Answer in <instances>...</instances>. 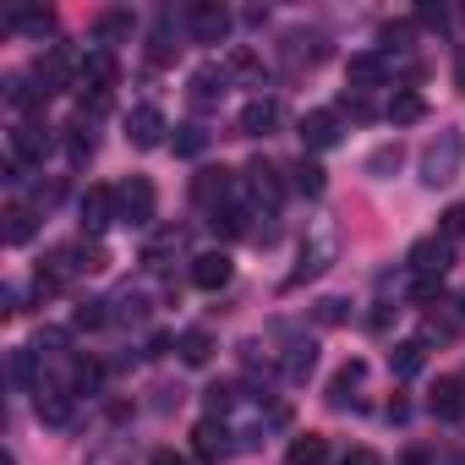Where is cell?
Masks as SVG:
<instances>
[{"label":"cell","instance_id":"obj_1","mask_svg":"<svg viewBox=\"0 0 465 465\" xmlns=\"http://www.w3.org/2000/svg\"><path fill=\"white\" fill-rule=\"evenodd\" d=\"M460 159H465V137H460V132H443V137H438V143L421 153V181H427V186H443V181H454Z\"/></svg>","mask_w":465,"mask_h":465},{"label":"cell","instance_id":"obj_2","mask_svg":"<svg viewBox=\"0 0 465 465\" xmlns=\"http://www.w3.org/2000/svg\"><path fill=\"white\" fill-rule=\"evenodd\" d=\"M153 203H159V197H153V181H148V175H132V181L115 186V208H121L126 224H148V219H153Z\"/></svg>","mask_w":465,"mask_h":465},{"label":"cell","instance_id":"obj_3","mask_svg":"<svg viewBox=\"0 0 465 465\" xmlns=\"http://www.w3.org/2000/svg\"><path fill=\"white\" fill-rule=\"evenodd\" d=\"M186 23H192V39H197V45H224V34H230V12H224V6H213V0L192 6V12H186Z\"/></svg>","mask_w":465,"mask_h":465},{"label":"cell","instance_id":"obj_4","mask_svg":"<svg viewBox=\"0 0 465 465\" xmlns=\"http://www.w3.org/2000/svg\"><path fill=\"white\" fill-rule=\"evenodd\" d=\"M126 137H132V148H159L164 143V115L153 104H137L126 115Z\"/></svg>","mask_w":465,"mask_h":465},{"label":"cell","instance_id":"obj_5","mask_svg":"<svg viewBox=\"0 0 465 465\" xmlns=\"http://www.w3.org/2000/svg\"><path fill=\"white\" fill-rule=\"evenodd\" d=\"M411 269H416L421 280H443V269H449V242H443V236L416 242V247H411Z\"/></svg>","mask_w":465,"mask_h":465},{"label":"cell","instance_id":"obj_6","mask_svg":"<svg viewBox=\"0 0 465 465\" xmlns=\"http://www.w3.org/2000/svg\"><path fill=\"white\" fill-rule=\"evenodd\" d=\"M302 143H307V148H334V143H340V115H334V110L302 115Z\"/></svg>","mask_w":465,"mask_h":465},{"label":"cell","instance_id":"obj_7","mask_svg":"<svg viewBox=\"0 0 465 465\" xmlns=\"http://www.w3.org/2000/svg\"><path fill=\"white\" fill-rule=\"evenodd\" d=\"M192 285H197V291H224V285H230V258H224V252H203V258L192 263Z\"/></svg>","mask_w":465,"mask_h":465},{"label":"cell","instance_id":"obj_8","mask_svg":"<svg viewBox=\"0 0 465 465\" xmlns=\"http://www.w3.org/2000/svg\"><path fill=\"white\" fill-rule=\"evenodd\" d=\"M274 126H280V104L274 99H252L242 110V137H269Z\"/></svg>","mask_w":465,"mask_h":465},{"label":"cell","instance_id":"obj_9","mask_svg":"<svg viewBox=\"0 0 465 465\" xmlns=\"http://www.w3.org/2000/svg\"><path fill=\"white\" fill-rule=\"evenodd\" d=\"M192 197H197L203 208H213V213H219V203L230 197V170H224V164H219V170H203V175L192 181Z\"/></svg>","mask_w":465,"mask_h":465},{"label":"cell","instance_id":"obj_10","mask_svg":"<svg viewBox=\"0 0 465 465\" xmlns=\"http://www.w3.org/2000/svg\"><path fill=\"white\" fill-rule=\"evenodd\" d=\"M110 208H115V192L88 186V197H83V230H88V236H99V230L110 224Z\"/></svg>","mask_w":465,"mask_h":465},{"label":"cell","instance_id":"obj_11","mask_svg":"<svg viewBox=\"0 0 465 465\" xmlns=\"http://www.w3.org/2000/svg\"><path fill=\"white\" fill-rule=\"evenodd\" d=\"M389 367H394V378H416L427 367V340H400L389 351Z\"/></svg>","mask_w":465,"mask_h":465},{"label":"cell","instance_id":"obj_12","mask_svg":"<svg viewBox=\"0 0 465 465\" xmlns=\"http://www.w3.org/2000/svg\"><path fill=\"white\" fill-rule=\"evenodd\" d=\"M192 449H197V460L219 465V460L230 454V443H224V427H219V421H197V432H192Z\"/></svg>","mask_w":465,"mask_h":465},{"label":"cell","instance_id":"obj_13","mask_svg":"<svg viewBox=\"0 0 465 465\" xmlns=\"http://www.w3.org/2000/svg\"><path fill=\"white\" fill-rule=\"evenodd\" d=\"M219 99H224V72H219V66L192 72V104H197V110H208V104H219Z\"/></svg>","mask_w":465,"mask_h":465},{"label":"cell","instance_id":"obj_14","mask_svg":"<svg viewBox=\"0 0 465 465\" xmlns=\"http://www.w3.org/2000/svg\"><path fill=\"white\" fill-rule=\"evenodd\" d=\"M34 77L45 83V94H55V88H66V77H72V55L66 50H50L39 66H34Z\"/></svg>","mask_w":465,"mask_h":465},{"label":"cell","instance_id":"obj_15","mask_svg":"<svg viewBox=\"0 0 465 465\" xmlns=\"http://www.w3.org/2000/svg\"><path fill=\"white\" fill-rule=\"evenodd\" d=\"M45 148H50V137H45L39 126H17V132H12V153H17V164H39Z\"/></svg>","mask_w":465,"mask_h":465},{"label":"cell","instance_id":"obj_16","mask_svg":"<svg viewBox=\"0 0 465 465\" xmlns=\"http://www.w3.org/2000/svg\"><path fill=\"white\" fill-rule=\"evenodd\" d=\"M115 83V61L110 55H88L83 61V94H110Z\"/></svg>","mask_w":465,"mask_h":465},{"label":"cell","instance_id":"obj_17","mask_svg":"<svg viewBox=\"0 0 465 465\" xmlns=\"http://www.w3.org/2000/svg\"><path fill=\"white\" fill-rule=\"evenodd\" d=\"M383 55H351V66H345V77H351V88L361 94V88H372V83H383Z\"/></svg>","mask_w":465,"mask_h":465},{"label":"cell","instance_id":"obj_18","mask_svg":"<svg viewBox=\"0 0 465 465\" xmlns=\"http://www.w3.org/2000/svg\"><path fill=\"white\" fill-rule=\"evenodd\" d=\"M421 115H427V99H421V94H411V88H400V94L389 99V121H394V126H416Z\"/></svg>","mask_w":465,"mask_h":465},{"label":"cell","instance_id":"obj_19","mask_svg":"<svg viewBox=\"0 0 465 465\" xmlns=\"http://www.w3.org/2000/svg\"><path fill=\"white\" fill-rule=\"evenodd\" d=\"M291 465H329V438L323 432H302L291 443Z\"/></svg>","mask_w":465,"mask_h":465},{"label":"cell","instance_id":"obj_20","mask_svg":"<svg viewBox=\"0 0 465 465\" xmlns=\"http://www.w3.org/2000/svg\"><path fill=\"white\" fill-rule=\"evenodd\" d=\"M329 258H334V242H329V236H318V242H312V252H302V269L291 274V285H302V280L323 274V269H329Z\"/></svg>","mask_w":465,"mask_h":465},{"label":"cell","instance_id":"obj_21","mask_svg":"<svg viewBox=\"0 0 465 465\" xmlns=\"http://www.w3.org/2000/svg\"><path fill=\"white\" fill-rule=\"evenodd\" d=\"M460 411H465V383L460 378H443L432 389V416H460Z\"/></svg>","mask_w":465,"mask_h":465},{"label":"cell","instance_id":"obj_22","mask_svg":"<svg viewBox=\"0 0 465 465\" xmlns=\"http://www.w3.org/2000/svg\"><path fill=\"white\" fill-rule=\"evenodd\" d=\"M126 34H132V12H126V6H115V12H104V17L94 23V39H99V45H115V39H126Z\"/></svg>","mask_w":465,"mask_h":465},{"label":"cell","instance_id":"obj_23","mask_svg":"<svg viewBox=\"0 0 465 465\" xmlns=\"http://www.w3.org/2000/svg\"><path fill=\"white\" fill-rule=\"evenodd\" d=\"M208 356H213V334H208V329H186V334H181V361H186V367H203Z\"/></svg>","mask_w":465,"mask_h":465},{"label":"cell","instance_id":"obj_24","mask_svg":"<svg viewBox=\"0 0 465 465\" xmlns=\"http://www.w3.org/2000/svg\"><path fill=\"white\" fill-rule=\"evenodd\" d=\"M39 416H45L50 427H66V421H72V400H66L61 389H39Z\"/></svg>","mask_w":465,"mask_h":465},{"label":"cell","instance_id":"obj_25","mask_svg":"<svg viewBox=\"0 0 465 465\" xmlns=\"http://www.w3.org/2000/svg\"><path fill=\"white\" fill-rule=\"evenodd\" d=\"M247 175H252V186H258V197H269V203H280V197H285V186H280V170H274L269 159H258V164H252Z\"/></svg>","mask_w":465,"mask_h":465},{"label":"cell","instance_id":"obj_26","mask_svg":"<svg viewBox=\"0 0 465 465\" xmlns=\"http://www.w3.org/2000/svg\"><path fill=\"white\" fill-rule=\"evenodd\" d=\"M66 153H72V164H88L94 159V132L77 121V126H66Z\"/></svg>","mask_w":465,"mask_h":465},{"label":"cell","instance_id":"obj_27","mask_svg":"<svg viewBox=\"0 0 465 465\" xmlns=\"http://www.w3.org/2000/svg\"><path fill=\"white\" fill-rule=\"evenodd\" d=\"M175 50H181V45H175V39H170V28L159 23V28H153V39H148V61H153V66H170V61H175Z\"/></svg>","mask_w":465,"mask_h":465},{"label":"cell","instance_id":"obj_28","mask_svg":"<svg viewBox=\"0 0 465 465\" xmlns=\"http://www.w3.org/2000/svg\"><path fill=\"white\" fill-rule=\"evenodd\" d=\"M329 186V175H323V164H312V159H302L296 164V192H307V197H318Z\"/></svg>","mask_w":465,"mask_h":465},{"label":"cell","instance_id":"obj_29","mask_svg":"<svg viewBox=\"0 0 465 465\" xmlns=\"http://www.w3.org/2000/svg\"><path fill=\"white\" fill-rule=\"evenodd\" d=\"M361 372H367L361 361H351V367H340V378H334V389H329V400H334V405H345V400H351V389L361 383Z\"/></svg>","mask_w":465,"mask_h":465},{"label":"cell","instance_id":"obj_30","mask_svg":"<svg viewBox=\"0 0 465 465\" xmlns=\"http://www.w3.org/2000/svg\"><path fill=\"white\" fill-rule=\"evenodd\" d=\"M28 236H34V213H28V208H12V213H6V242L23 247Z\"/></svg>","mask_w":465,"mask_h":465},{"label":"cell","instance_id":"obj_31","mask_svg":"<svg viewBox=\"0 0 465 465\" xmlns=\"http://www.w3.org/2000/svg\"><path fill=\"white\" fill-rule=\"evenodd\" d=\"M213 230H219V236H247V213L242 208H219L213 213Z\"/></svg>","mask_w":465,"mask_h":465},{"label":"cell","instance_id":"obj_32","mask_svg":"<svg viewBox=\"0 0 465 465\" xmlns=\"http://www.w3.org/2000/svg\"><path fill=\"white\" fill-rule=\"evenodd\" d=\"M12 28H23V34H50L55 17H50V12H12Z\"/></svg>","mask_w":465,"mask_h":465},{"label":"cell","instance_id":"obj_33","mask_svg":"<svg viewBox=\"0 0 465 465\" xmlns=\"http://www.w3.org/2000/svg\"><path fill=\"white\" fill-rule=\"evenodd\" d=\"M175 247H181V230H159V236L143 247V258H148V263H159V258H164V252H175Z\"/></svg>","mask_w":465,"mask_h":465},{"label":"cell","instance_id":"obj_34","mask_svg":"<svg viewBox=\"0 0 465 465\" xmlns=\"http://www.w3.org/2000/svg\"><path fill=\"white\" fill-rule=\"evenodd\" d=\"M460 236H465V203L443 208V242H460Z\"/></svg>","mask_w":465,"mask_h":465},{"label":"cell","instance_id":"obj_35","mask_svg":"<svg viewBox=\"0 0 465 465\" xmlns=\"http://www.w3.org/2000/svg\"><path fill=\"white\" fill-rule=\"evenodd\" d=\"M175 153H203V132H197V126H181V137H175Z\"/></svg>","mask_w":465,"mask_h":465},{"label":"cell","instance_id":"obj_36","mask_svg":"<svg viewBox=\"0 0 465 465\" xmlns=\"http://www.w3.org/2000/svg\"><path fill=\"white\" fill-rule=\"evenodd\" d=\"M400 164V148H378L372 159H367V170H394Z\"/></svg>","mask_w":465,"mask_h":465},{"label":"cell","instance_id":"obj_37","mask_svg":"<svg viewBox=\"0 0 465 465\" xmlns=\"http://www.w3.org/2000/svg\"><path fill=\"white\" fill-rule=\"evenodd\" d=\"M104 372H99V361H77V389H94Z\"/></svg>","mask_w":465,"mask_h":465},{"label":"cell","instance_id":"obj_38","mask_svg":"<svg viewBox=\"0 0 465 465\" xmlns=\"http://www.w3.org/2000/svg\"><path fill=\"white\" fill-rule=\"evenodd\" d=\"M94 323H104V312H99V302H88V307H77V329H94Z\"/></svg>","mask_w":465,"mask_h":465},{"label":"cell","instance_id":"obj_39","mask_svg":"<svg viewBox=\"0 0 465 465\" xmlns=\"http://www.w3.org/2000/svg\"><path fill=\"white\" fill-rule=\"evenodd\" d=\"M12 378H34V356H28V351L12 356Z\"/></svg>","mask_w":465,"mask_h":465},{"label":"cell","instance_id":"obj_40","mask_svg":"<svg viewBox=\"0 0 465 465\" xmlns=\"http://www.w3.org/2000/svg\"><path fill=\"white\" fill-rule=\"evenodd\" d=\"M340 465H383V460H378V454H372V449H351V454H345V460H340Z\"/></svg>","mask_w":465,"mask_h":465},{"label":"cell","instance_id":"obj_41","mask_svg":"<svg viewBox=\"0 0 465 465\" xmlns=\"http://www.w3.org/2000/svg\"><path fill=\"white\" fill-rule=\"evenodd\" d=\"M416 17H421V23H427V28H443V23H449V17H443V6H421V12H416Z\"/></svg>","mask_w":465,"mask_h":465},{"label":"cell","instance_id":"obj_42","mask_svg":"<svg viewBox=\"0 0 465 465\" xmlns=\"http://www.w3.org/2000/svg\"><path fill=\"white\" fill-rule=\"evenodd\" d=\"M345 110H351V115H356V121H367V115H372V104H367V99H361V94H351V99H345Z\"/></svg>","mask_w":465,"mask_h":465},{"label":"cell","instance_id":"obj_43","mask_svg":"<svg viewBox=\"0 0 465 465\" xmlns=\"http://www.w3.org/2000/svg\"><path fill=\"white\" fill-rule=\"evenodd\" d=\"M443 291V280H416V302H432Z\"/></svg>","mask_w":465,"mask_h":465},{"label":"cell","instance_id":"obj_44","mask_svg":"<svg viewBox=\"0 0 465 465\" xmlns=\"http://www.w3.org/2000/svg\"><path fill=\"white\" fill-rule=\"evenodd\" d=\"M208 405H213V411H224V405H230V389H224V383H213V389H208Z\"/></svg>","mask_w":465,"mask_h":465},{"label":"cell","instance_id":"obj_45","mask_svg":"<svg viewBox=\"0 0 465 465\" xmlns=\"http://www.w3.org/2000/svg\"><path fill=\"white\" fill-rule=\"evenodd\" d=\"M345 318V302H323V323H340Z\"/></svg>","mask_w":465,"mask_h":465},{"label":"cell","instance_id":"obj_46","mask_svg":"<svg viewBox=\"0 0 465 465\" xmlns=\"http://www.w3.org/2000/svg\"><path fill=\"white\" fill-rule=\"evenodd\" d=\"M148 465H192V460H181V454H170V449H159V454H153Z\"/></svg>","mask_w":465,"mask_h":465},{"label":"cell","instance_id":"obj_47","mask_svg":"<svg viewBox=\"0 0 465 465\" xmlns=\"http://www.w3.org/2000/svg\"><path fill=\"white\" fill-rule=\"evenodd\" d=\"M454 83L465 88V50H460V61H454Z\"/></svg>","mask_w":465,"mask_h":465},{"label":"cell","instance_id":"obj_48","mask_svg":"<svg viewBox=\"0 0 465 465\" xmlns=\"http://www.w3.org/2000/svg\"><path fill=\"white\" fill-rule=\"evenodd\" d=\"M454 465H465V460H454Z\"/></svg>","mask_w":465,"mask_h":465}]
</instances>
